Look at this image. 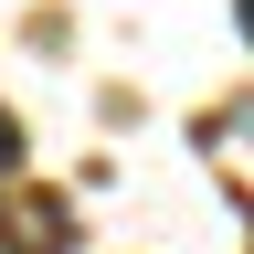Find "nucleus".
Listing matches in <instances>:
<instances>
[{
  "label": "nucleus",
  "mask_w": 254,
  "mask_h": 254,
  "mask_svg": "<svg viewBox=\"0 0 254 254\" xmlns=\"http://www.w3.org/2000/svg\"><path fill=\"white\" fill-rule=\"evenodd\" d=\"M11 159H21V138H11V117H0V170H11Z\"/></svg>",
  "instance_id": "f257e3e1"
},
{
  "label": "nucleus",
  "mask_w": 254,
  "mask_h": 254,
  "mask_svg": "<svg viewBox=\"0 0 254 254\" xmlns=\"http://www.w3.org/2000/svg\"><path fill=\"white\" fill-rule=\"evenodd\" d=\"M244 32H254V0H244Z\"/></svg>",
  "instance_id": "f03ea898"
}]
</instances>
